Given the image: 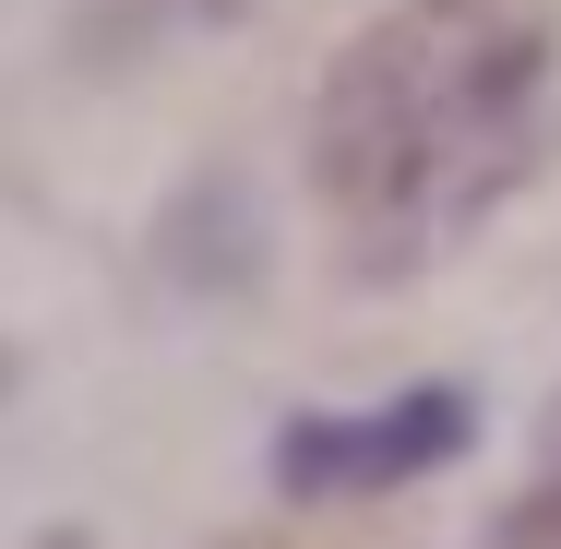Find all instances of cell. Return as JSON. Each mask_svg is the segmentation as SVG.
<instances>
[{
    "mask_svg": "<svg viewBox=\"0 0 561 549\" xmlns=\"http://www.w3.org/2000/svg\"><path fill=\"white\" fill-rule=\"evenodd\" d=\"M550 108V12L538 0H394L311 119V180L358 275H419L514 192Z\"/></svg>",
    "mask_w": 561,
    "mask_h": 549,
    "instance_id": "1",
    "label": "cell"
},
{
    "mask_svg": "<svg viewBox=\"0 0 561 549\" xmlns=\"http://www.w3.org/2000/svg\"><path fill=\"white\" fill-rule=\"evenodd\" d=\"M454 442H466V394L419 382V394L358 407V419H299V431L275 442V478L287 490H394V478L443 466Z\"/></svg>",
    "mask_w": 561,
    "mask_h": 549,
    "instance_id": "2",
    "label": "cell"
},
{
    "mask_svg": "<svg viewBox=\"0 0 561 549\" xmlns=\"http://www.w3.org/2000/svg\"><path fill=\"white\" fill-rule=\"evenodd\" d=\"M502 549H561V442H550V478L526 490V514L502 526Z\"/></svg>",
    "mask_w": 561,
    "mask_h": 549,
    "instance_id": "3",
    "label": "cell"
}]
</instances>
